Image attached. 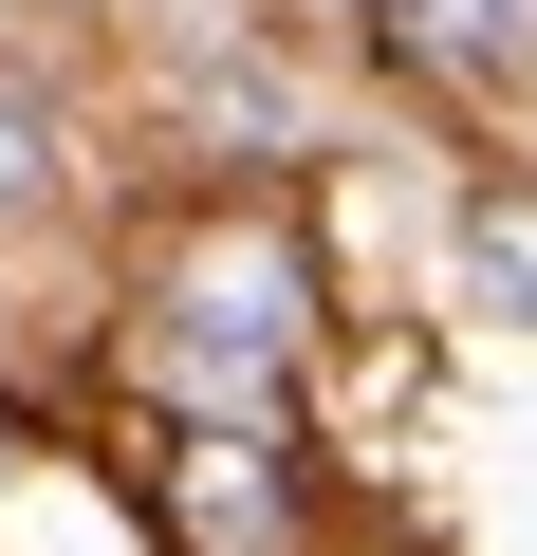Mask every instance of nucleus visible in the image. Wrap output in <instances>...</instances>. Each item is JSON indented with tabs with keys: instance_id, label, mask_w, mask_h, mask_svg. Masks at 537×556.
<instances>
[{
	"instance_id": "7ed1b4c3",
	"label": "nucleus",
	"mask_w": 537,
	"mask_h": 556,
	"mask_svg": "<svg viewBox=\"0 0 537 556\" xmlns=\"http://www.w3.org/2000/svg\"><path fill=\"white\" fill-rule=\"evenodd\" d=\"M371 20H389L426 75H519V56H537V0H371Z\"/></svg>"
},
{
	"instance_id": "20e7f679",
	"label": "nucleus",
	"mask_w": 537,
	"mask_h": 556,
	"mask_svg": "<svg viewBox=\"0 0 537 556\" xmlns=\"http://www.w3.org/2000/svg\"><path fill=\"white\" fill-rule=\"evenodd\" d=\"M463 278H482L500 316H537V204H519V186H500V204H463Z\"/></svg>"
},
{
	"instance_id": "f257e3e1",
	"label": "nucleus",
	"mask_w": 537,
	"mask_h": 556,
	"mask_svg": "<svg viewBox=\"0 0 537 556\" xmlns=\"http://www.w3.org/2000/svg\"><path fill=\"white\" fill-rule=\"evenodd\" d=\"M297 334H316L297 241H279V223H241V241H204V260L167 278V334H149V353H167V390H186V408H222V427H241V408H279Z\"/></svg>"
},
{
	"instance_id": "f03ea898",
	"label": "nucleus",
	"mask_w": 537,
	"mask_h": 556,
	"mask_svg": "<svg viewBox=\"0 0 537 556\" xmlns=\"http://www.w3.org/2000/svg\"><path fill=\"white\" fill-rule=\"evenodd\" d=\"M167 519H186V556H279V538H297V482H279V445L204 427V445L167 464Z\"/></svg>"
},
{
	"instance_id": "39448f33",
	"label": "nucleus",
	"mask_w": 537,
	"mask_h": 556,
	"mask_svg": "<svg viewBox=\"0 0 537 556\" xmlns=\"http://www.w3.org/2000/svg\"><path fill=\"white\" fill-rule=\"evenodd\" d=\"M20 204H56V130H38L20 93H0V223H20Z\"/></svg>"
}]
</instances>
